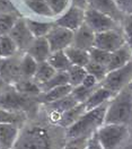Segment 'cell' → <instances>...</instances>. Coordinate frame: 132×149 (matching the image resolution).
<instances>
[{"instance_id":"cell-27","label":"cell","mask_w":132,"mask_h":149,"mask_svg":"<svg viewBox=\"0 0 132 149\" xmlns=\"http://www.w3.org/2000/svg\"><path fill=\"white\" fill-rule=\"evenodd\" d=\"M38 62L29 56L28 53H26L25 56L20 59V72L23 78H33L34 74L36 72Z\"/></svg>"},{"instance_id":"cell-20","label":"cell","mask_w":132,"mask_h":149,"mask_svg":"<svg viewBox=\"0 0 132 149\" xmlns=\"http://www.w3.org/2000/svg\"><path fill=\"white\" fill-rule=\"evenodd\" d=\"M113 96L114 95L112 94V92H110L107 88H105L103 86L97 87L85 102L86 111H89L95 107L101 106L104 103L108 102V100H111Z\"/></svg>"},{"instance_id":"cell-21","label":"cell","mask_w":132,"mask_h":149,"mask_svg":"<svg viewBox=\"0 0 132 149\" xmlns=\"http://www.w3.org/2000/svg\"><path fill=\"white\" fill-rule=\"evenodd\" d=\"M72 91V86L71 85H62V86H58L52 89H49L47 92H42L38 96V102H42L44 104H49V103L56 102L58 100L65 97L67 95L71 93Z\"/></svg>"},{"instance_id":"cell-42","label":"cell","mask_w":132,"mask_h":149,"mask_svg":"<svg viewBox=\"0 0 132 149\" xmlns=\"http://www.w3.org/2000/svg\"><path fill=\"white\" fill-rule=\"evenodd\" d=\"M98 84H99V81L95 78L93 74H86V77L84 78V80L81 83V85L87 87V88H96L98 86Z\"/></svg>"},{"instance_id":"cell-39","label":"cell","mask_w":132,"mask_h":149,"mask_svg":"<svg viewBox=\"0 0 132 149\" xmlns=\"http://www.w3.org/2000/svg\"><path fill=\"white\" fill-rule=\"evenodd\" d=\"M88 138H89V137H88ZM88 138H80V139L68 141V143H67L66 146H62L61 148H59V149H84Z\"/></svg>"},{"instance_id":"cell-38","label":"cell","mask_w":132,"mask_h":149,"mask_svg":"<svg viewBox=\"0 0 132 149\" xmlns=\"http://www.w3.org/2000/svg\"><path fill=\"white\" fill-rule=\"evenodd\" d=\"M124 28H123V31H124V37H125V42L126 41H132V14L130 15H126L125 17H124Z\"/></svg>"},{"instance_id":"cell-23","label":"cell","mask_w":132,"mask_h":149,"mask_svg":"<svg viewBox=\"0 0 132 149\" xmlns=\"http://www.w3.org/2000/svg\"><path fill=\"white\" fill-rule=\"evenodd\" d=\"M47 61L56 71H67L71 67V62L65 53V50L51 52Z\"/></svg>"},{"instance_id":"cell-26","label":"cell","mask_w":132,"mask_h":149,"mask_svg":"<svg viewBox=\"0 0 132 149\" xmlns=\"http://www.w3.org/2000/svg\"><path fill=\"white\" fill-rule=\"evenodd\" d=\"M27 27L29 28L31 33L34 35V37H43L47 36V34L53 27V23H45V22H36L33 19H25Z\"/></svg>"},{"instance_id":"cell-33","label":"cell","mask_w":132,"mask_h":149,"mask_svg":"<svg viewBox=\"0 0 132 149\" xmlns=\"http://www.w3.org/2000/svg\"><path fill=\"white\" fill-rule=\"evenodd\" d=\"M25 120L24 113H15L0 107V123H15L20 125Z\"/></svg>"},{"instance_id":"cell-25","label":"cell","mask_w":132,"mask_h":149,"mask_svg":"<svg viewBox=\"0 0 132 149\" xmlns=\"http://www.w3.org/2000/svg\"><path fill=\"white\" fill-rule=\"evenodd\" d=\"M57 71L50 65V63L47 61H43V62H38V69H36V72L34 74L33 79L40 85L45 84L47 80H50L52 78V76L56 74Z\"/></svg>"},{"instance_id":"cell-34","label":"cell","mask_w":132,"mask_h":149,"mask_svg":"<svg viewBox=\"0 0 132 149\" xmlns=\"http://www.w3.org/2000/svg\"><path fill=\"white\" fill-rule=\"evenodd\" d=\"M85 69L87 70V74H93L95 78L99 81V84H101V81L105 78L106 74L108 72L106 65L97 63V62H94V61H89L87 63V65L85 67Z\"/></svg>"},{"instance_id":"cell-24","label":"cell","mask_w":132,"mask_h":149,"mask_svg":"<svg viewBox=\"0 0 132 149\" xmlns=\"http://www.w3.org/2000/svg\"><path fill=\"white\" fill-rule=\"evenodd\" d=\"M14 87L20 93L26 94L29 96H34V97H38L42 93L40 85L33 78H22L14 84Z\"/></svg>"},{"instance_id":"cell-18","label":"cell","mask_w":132,"mask_h":149,"mask_svg":"<svg viewBox=\"0 0 132 149\" xmlns=\"http://www.w3.org/2000/svg\"><path fill=\"white\" fill-rule=\"evenodd\" d=\"M26 53L33 56L38 62L47 61V58L51 54V50L47 37H35L31 47L27 49Z\"/></svg>"},{"instance_id":"cell-3","label":"cell","mask_w":132,"mask_h":149,"mask_svg":"<svg viewBox=\"0 0 132 149\" xmlns=\"http://www.w3.org/2000/svg\"><path fill=\"white\" fill-rule=\"evenodd\" d=\"M13 149H54V147L50 132L43 127L33 125L19 132Z\"/></svg>"},{"instance_id":"cell-28","label":"cell","mask_w":132,"mask_h":149,"mask_svg":"<svg viewBox=\"0 0 132 149\" xmlns=\"http://www.w3.org/2000/svg\"><path fill=\"white\" fill-rule=\"evenodd\" d=\"M17 52V45L13 41V38L7 35H1L0 36V58L6 59L14 56Z\"/></svg>"},{"instance_id":"cell-32","label":"cell","mask_w":132,"mask_h":149,"mask_svg":"<svg viewBox=\"0 0 132 149\" xmlns=\"http://www.w3.org/2000/svg\"><path fill=\"white\" fill-rule=\"evenodd\" d=\"M16 22H17V17L14 14H10V13L0 14V36L9 34V32L14 27Z\"/></svg>"},{"instance_id":"cell-5","label":"cell","mask_w":132,"mask_h":149,"mask_svg":"<svg viewBox=\"0 0 132 149\" xmlns=\"http://www.w3.org/2000/svg\"><path fill=\"white\" fill-rule=\"evenodd\" d=\"M96 134L104 149H116L129 136V127L124 124L104 123L96 130Z\"/></svg>"},{"instance_id":"cell-45","label":"cell","mask_w":132,"mask_h":149,"mask_svg":"<svg viewBox=\"0 0 132 149\" xmlns=\"http://www.w3.org/2000/svg\"><path fill=\"white\" fill-rule=\"evenodd\" d=\"M129 87L132 89V79H131V81H130V84H129Z\"/></svg>"},{"instance_id":"cell-14","label":"cell","mask_w":132,"mask_h":149,"mask_svg":"<svg viewBox=\"0 0 132 149\" xmlns=\"http://www.w3.org/2000/svg\"><path fill=\"white\" fill-rule=\"evenodd\" d=\"M95 41V33L92 28L88 25H86L85 23L74 32V40H72V44L74 47L88 51L94 47Z\"/></svg>"},{"instance_id":"cell-17","label":"cell","mask_w":132,"mask_h":149,"mask_svg":"<svg viewBox=\"0 0 132 149\" xmlns=\"http://www.w3.org/2000/svg\"><path fill=\"white\" fill-rule=\"evenodd\" d=\"M131 60L132 51L130 47L125 43L121 47H119L117 50L111 52V58H110V61L107 63V71L121 68L124 65H126L128 62H130Z\"/></svg>"},{"instance_id":"cell-43","label":"cell","mask_w":132,"mask_h":149,"mask_svg":"<svg viewBox=\"0 0 132 149\" xmlns=\"http://www.w3.org/2000/svg\"><path fill=\"white\" fill-rule=\"evenodd\" d=\"M75 7H79L83 9H87L88 7V0H72V5Z\"/></svg>"},{"instance_id":"cell-4","label":"cell","mask_w":132,"mask_h":149,"mask_svg":"<svg viewBox=\"0 0 132 149\" xmlns=\"http://www.w3.org/2000/svg\"><path fill=\"white\" fill-rule=\"evenodd\" d=\"M38 97L18 92L14 86H7L0 91V107L15 113H24L35 109Z\"/></svg>"},{"instance_id":"cell-8","label":"cell","mask_w":132,"mask_h":149,"mask_svg":"<svg viewBox=\"0 0 132 149\" xmlns=\"http://www.w3.org/2000/svg\"><path fill=\"white\" fill-rule=\"evenodd\" d=\"M125 37L119 29H111L95 34L94 47L108 52H113L125 44Z\"/></svg>"},{"instance_id":"cell-37","label":"cell","mask_w":132,"mask_h":149,"mask_svg":"<svg viewBox=\"0 0 132 149\" xmlns=\"http://www.w3.org/2000/svg\"><path fill=\"white\" fill-rule=\"evenodd\" d=\"M53 14H60L67 6V0H45Z\"/></svg>"},{"instance_id":"cell-30","label":"cell","mask_w":132,"mask_h":149,"mask_svg":"<svg viewBox=\"0 0 132 149\" xmlns=\"http://www.w3.org/2000/svg\"><path fill=\"white\" fill-rule=\"evenodd\" d=\"M68 84H69V78H68L67 71H57L52 76V78L50 80H47L45 84L41 85V91L42 92H47V91L52 89L54 87Z\"/></svg>"},{"instance_id":"cell-15","label":"cell","mask_w":132,"mask_h":149,"mask_svg":"<svg viewBox=\"0 0 132 149\" xmlns=\"http://www.w3.org/2000/svg\"><path fill=\"white\" fill-rule=\"evenodd\" d=\"M18 124L15 123H0V149H13L18 138Z\"/></svg>"},{"instance_id":"cell-7","label":"cell","mask_w":132,"mask_h":149,"mask_svg":"<svg viewBox=\"0 0 132 149\" xmlns=\"http://www.w3.org/2000/svg\"><path fill=\"white\" fill-rule=\"evenodd\" d=\"M86 25L94 31V33H102L111 29H117L116 22L111 17L106 16L105 14H102L99 11L92 8L85 9V20Z\"/></svg>"},{"instance_id":"cell-2","label":"cell","mask_w":132,"mask_h":149,"mask_svg":"<svg viewBox=\"0 0 132 149\" xmlns=\"http://www.w3.org/2000/svg\"><path fill=\"white\" fill-rule=\"evenodd\" d=\"M104 123L130 125L132 123V89L125 86L108 101Z\"/></svg>"},{"instance_id":"cell-12","label":"cell","mask_w":132,"mask_h":149,"mask_svg":"<svg viewBox=\"0 0 132 149\" xmlns=\"http://www.w3.org/2000/svg\"><path fill=\"white\" fill-rule=\"evenodd\" d=\"M0 76L7 84H15L22 79L20 59L14 56L0 59Z\"/></svg>"},{"instance_id":"cell-11","label":"cell","mask_w":132,"mask_h":149,"mask_svg":"<svg viewBox=\"0 0 132 149\" xmlns=\"http://www.w3.org/2000/svg\"><path fill=\"white\" fill-rule=\"evenodd\" d=\"M85 20V9L71 6L66 14H63L59 19L54 22V25L68 28L72 32L80 27Z\"/></svg>"},{"instance_id":"cell-16","label":"cell","mask_w":132,"mask_h":149,"mask_svg":"<svg viewBox=\"0 0 132 149\" xmlns=\"http://www.w3.org/2000/svg\"><path fill=\"white\" fill-rule=\"evenodd\" d=\"M77 104H78V102L76 101L75 97L70 93L69 95H67L65 97L58 100L56 102L49 103V104H45V105H47V109L50 112V118H54L53 122H57L59 116L62 113H65L66 111L70 110L71 107H74Z\"/></svg>"},{"instance_id":"cell-9","label":"cell","mask_w":132,"mask_h":149,"mask_svg":"<svg viewBox=\"0 0 132 149\" xmlns=\"http://www.w3.org/2000/svg\"><path fill=\"white\" fill-rule=\"evenodd\" d=\"M45 37L49 42L51 52H56L60 50H65L72 44L74 32L68 28L53 25V27L51 28V31L47 33Z\"/></svg>"},{"instance_id":"cell-29","label":"cell","mask_w":132,"mask_h":149,"mask_svg":"<svg viewBox=\"0 0 132 149\" xmlns=\"http://www.w3.org/2000/svg\"><path fill=\"white\" fill-rule=\"evenodd\" d=\"M67 74H68V78H69V85H71L72 87H76L83 83L84 78L87 74V70L85 69V67L71 65V67L67 70Z\"/></svg>"},{"instance_id":"cell-44","label":"cell","mask_w":132,"mask_h":149,"mask_svg":"<svg viewBox=\"0 0 132 149\" xmlns=\"http://www.w3.org/2000/svg\"><path fill=\"white\" fill-rule=\"evenodd\" d=\"M7 86H8V84H7V83L3 80V78L0 76V91H2L3 88H6Z\"/></svg>"},{"instance_id":"cell-22","label":"cell","mask_w":132,"mask_h":149,"mask_svg":"<svg viewBox=\"0 0 132 149\" xmlns=\"http://www.w3.org/2000/svg\"><path fill=\"white\" fill-rule=\"evenodd\" d=\"M65 53L67 54L68 59L70 60L71 65L86 67L87 63L90 61L88 51L78 49V47H74V45H70L67 49H65Z\"/></svg>"},{"instance_id":"cell-41","label":"cell","mask_w":132,"mask_h":149,"mask_svg":"<svg viewBox=\"0 0 132 149\" xmlns=\"http://www.w3.org/2000/svg\"><path fill=\"white\" fill-rule=\"evenodd\" d=\"M114 2L123 14H132V0H114Z\"/></svg>"},{"instance_id":"cell-1","label":"cell","mask_w":132,"mask_h":149,"mask_svg":"<svg viewBox=\"0 0 132 149\" xmlns=\"http://www.w3.org/2000/svg\"><path fill=\"white\" fill-rule=\"evenodd\" d=\"M107 105L108 102L104 103L101 106L95 107L93 110L86 111L74 124L67 128V141L90 137L101 125L104 124Z\"/></svg>"},{"instance_id":"cell-10","label":"cell","mask_w":132,"mask_h":149,"mask_svg":"<svg viewBox=\"0 0 132 149\" xmlns=\"http://www.w3.org/2000/svg\"><path fill=\"white\" fill-rule=\"evenodd\" d=\"M8 35L16 43L17 49L23 51H27V49L31 47V44L35 38L34 35L31 33L29 28L27 27L26 20L23 18L17 19V22L15 23L14 27L11 28Z\"/></svg>"},{"instance_id":"cell-36","label":"cell","mask_w":132,"mask_h":149,"mask_svg":"<svg viewBox=\"0 0 132 149\" xmlns=\"http://www.w3.org/2000/svg\"><path fill=\"white\" fill-rule=\"evenodd\" d=\"M96 88H87V87H85V86H83V85L80 84L78 85V86H76V87H72L71 95L75 97V100L78 103H85Z\"/></svg>"},{"instance_id":"cell-31","label":"cell","mask_w":132,"mask_h":149,"mask_svg":"<svg viewBox=\"0 0 132 149\" xmlns=\"http://www.w3.org/2000/svg\"><path fill=\"white\" fill-rule=\"evenodd\" d=\"M25 3L27 5L28 8H31L34 13H36L38 15L47 16V17H51L54 15L52 10L50 9V7L47 6L45 0H25Z\"/></svg>"},{"instance_id":"cell-40","label":"cell","mask_w":132,"mask_h":149,"mask_svg":"<svg viewBox=\"0 0 132 149\" xmlns=\"http://www.w3.org/2000/svg\"><path fill=\"white\" fill-rule=\"evenodd\" d=\"M84 149H104L103 146L101 145L99 140L97 138V134H96V131L94 133L87 139V142H86Z\"/></svg>"},{"instance_id":"cell-19","label":"cell","mask_w":132,"mask_h":149,"mask_svg":"<svg viewBox=\"0 0 132 149\" xmlns=\"http://www.w3.org/2000/svg\"><path fill=\"white\" fill-rule=\"evenodd\" d=\"M85 112H86L85 103H78L77 105H75L74 107H71L70 110H68L65 113H62L59 116V119L57 120L56 123H57L59 127L67 129L71 124H74Z\"/></svg>"},{"instance_id":"cell-6","label":"cell","mask_w":132,"mask_h":149,"mask_svg":"<svg viewBox=\"0 0 132 149\" xmlns=\"http://www.w3.org/2000/svg\"><path fill=\"white\" fill-rule=\"evenodd\" d=\"M132 79V60L121 68L108 71L101 81V86L107 88L113 95L117 94L125 86L130 84Z\"/></svg>"},{"instance_id":"cell-13","label":"cell","mask_w":132,"mask_h":149,"mask_svg":"<svg viewBox=\"0 0 132 149\" xmlns=\"http://www.w3.org/2000/svg\"><path fill=\"white\" fill-rule=\"evenodd\" d=\"M87 8H92L102 14H105L115 22L124 19V14L119 9L114 0H88Z\"/></svg>"},{"instance_id":"cell-35","label":"cell","mask_w":132,"mask_h":149,"mask_svg":"<svg viewBox=\"0 0 132 149\" xmlns=\"http://www.w3.org/2000/svg\"><path fill=\"white\" fill-rule=\"evenodd\" d=\"M88 53H89L90 61H94V62H97V63H101V65L107 67V63H108L110 58H111V52L93 47L90 50H88Z\"/></svg>"}]
</instances>
